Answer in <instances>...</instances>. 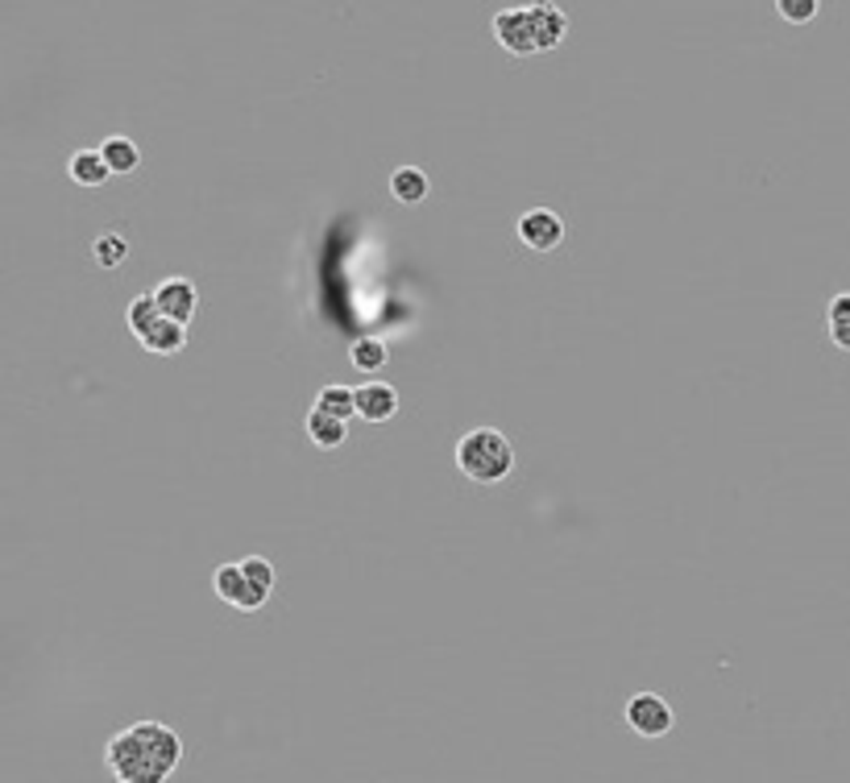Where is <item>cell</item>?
<instances>
[{"label": "cell", "instance_id": "6da1fadb", "mask_svg": "<svg viewBox=\"0 0 850 783\" xmlns=\"http://www.w3.org/2000/svg\"><path fill=\"white\" fill-rule=\"evenodd\" d=\"M104 763L116 783H167L183 763V738L162 722H137L109 738Z\"/></svg>", "mask_w": 850, "mask_h": 783}, {"label": "cell", "instance_id": "30bf717a", "mask_svg": "<svg viewBox=\"0 0 850 783\" xmlns=\"http://www.w3.org/2000/svg\"><path fill=\"white\" fill-rule=\"evenodd\" d=\"M212 589H216V597H220L225 605H237V610H246L249 614L253 593H249V580H246V568H241V564H220L216 577H212Z\"/></svg>", "mask_w": 850, "mask_h": 783}, {"label": "cell", "instance_id": "d6986e66", "mask_svg": "<svg viewBox=\"0 0 850 783\" xmlns=\"http://www.w3.org/2000/svg\"><path fill=\"white\" fill-rule=\"evenodd\" d=\"M158 319H162V311H158V303H154V291L137 295L129 303V311H125V324H129V332L137 336V340H141V336H150Z\"/></svg>", "mask_w": 850, "mask_h": 783}, {"label": "cell", "instance_id": "2e32d148", "mask_svg": "<svg viewBox=\"0 0 850 783\" xmlns=\"http://www.w3.org/2000/svg\"><path fill=\"white\" fill-rule=\"evenodd\" d=\"M386 361H390V349H386V340H378V336L353 340V349H349V365L358 373H378Z\"/></svg>", "mask_w": 850, "mask_h": 783}, {"label": "cell", "instance_id": "3957f363", "mask_svg": "<svg viewBox=\"0 0 850 783\" xmlns=\"http://www.w3.org/2000/svg\"><path fill=\"white\" fill-rule=\"evenodd\" d=\"M623 717L631 734H639V738H664L668 729L677 726V713H672V705L664 701L660 692H635L626 701Z\"/></svg>", "mask_w": 850, "mask_h": 783}, {"label": "cell", "instance_id": "e0dca14e", "mask_svg": "<svg viewBox=\"0 0 850 783\" xmlns=\"http://www.w3.org/2000/svg\"><path fill=\"white\" fill-rule=\"evenodd\" d=\"M316 410L332 415L340 423H349V419L358 415V390H349V386H324V390L316 394Z\"/></svg>", "mask_w": 850, "mask_h": 783}, {"label": "cell", "instance_id": "7402d4cb", "mask_svg": "<svg viewBox=\"0 0 850 783\" xmlns=\"http://www.w3.org/2000/svg\"><path fill=\"white\" fill-rule=\"evenodd\" d=\"M826 328H830V344H834V349L850 353V319H838V324H826Z\"/></svg>", "mask_w": 850, "mask_h": 783}, {"label": "cell", "instance_id": "ffe728a7", "mask_svg": "<svg viewBox=\"0 0 850 783\" xmlns=\"http://www.w3.org/2000/svg\"><path fill=\"white\" fill-rule=\"evenodd\" d=\"M817 0H775V13L789 21V25H809L817 18Z\"/></svg>", "mask_w": 850, "mask_h": 783}, {"label": "cell", "instance_id": "8fae6325", "mask_svg": "<svg viewBox=\"0 0 850 783\" xmlns=\"http://www.w3.org/2000/svg\"><path fill=\"white\" fill-rule=\"evenodd\" d=\"M390 195H395L403 207H416L432 195V179H428L419 167H398L395 174H390Z\"/></svg>", "mask_w": 850, "mask_h": 783}, {"label": "cell", "instance_id": "7a4b0ae2", "mask_svg": "<svg viewBox=\"0 0 850 783\" xmlns=\"http://www.w3.org/2000/svg\"><path fill=\"white\" fill-rule=\"evenodd\" d=\"M456 468L477 485H498L514 473V447L498 428H473L456 440Z\"/></svg>", "mask_w": 850, "mask_h": 783}, {"label": "cell", "instance_id": "5bb4252c", "mask_svg": "<svg viewBox=\"0 0 850 783\" xmlns=\"http://www.w3.org/2000/svg\"><path fill=\"white\" fill-rule=\"evenodd\" d=\"M100 154H104V162H109L113 174H133V170L141 167V149H137V141H133V137H121V133L104 137V141H100Z\"/></svg>", "mask_w": 850, "mask_h": 783}, {"label": "cell", "instance_id": "5b68a950", "mask_svg": "<svg viewBox=\"0 0 850 783\" xmlns=\"http://www.w3.org/2000/svg\"><path fill=\"white\" fill-rule=\"evenodd\" d=\"M494 42L514 58L540 55V42H535V30H531L528 4H523V9H507V13L494 18Z\"/></svg>", "mask_w": 850, "mask_h": 783}, {"label": "cell", "instance_id": "44dd1931", "mask_svg": "<svg viewBox=\"0 0 850 783\" xmlns=\"http://www.w3.org/2000/svg\"><path fill=\"white\" fill-rule=\"evenodd\" d=\"M838 319H850V291L830 298V307H826V324H838Z\"/></svg>", "mask_w": 850, "mask_h": 783}, {"label": "cell", "instance_id": "8992f818", "mask_svg": "<svg viewBox=\"0 0 850 783\" xmlns=\"http://www.w3.org/2000/svg\"><path fill=\"white\" fill-rule=\"evenodd\" d=\"M154 303H158L162 319H174V324H183V328L200 316V291H195V282L191 279L158 282V286H154Z\"/></svg>", "mask_w": 850, "mask_h": 783}, {"label": "cell", "instance_id": "277c9868", "mask_svg": "<svg viewBox=\"0 0 850 783\" xmlns=\"http://www.w3.org/2000/svg\"><path fill=\"white\" fill-rule=\"evenodd\" d=\"M514 232H519V241L528 245L531 253H552L556 245L565 241V220L552 207H531V212L519 216Z\"/></svg>", "mask_w": 850, "mask_h": 783}, {"label": "cell", "instance_id": "52a82bcc", "mask_svg": "<svg viewBox=\"0 0 850 783\" xmlns=\"http://www.w3.org/2000/svg\"><path fill=\"white\" fill-rule=\"evenodd\" d=\"M358 415L365 423H390L398 415V390L386 382H365L358 386Z\"/></svg>", "mask_w": 850, "mask_h": 783}, {"label": "cell", "instance_id": "9a60e30c", "mask_svg": "<svg viewBox=\"0 0 850 783\" xmlns=\"http://www.w3.org/2000/svg\"><path fill=\"white\" fill-rule=\"evenodd\" d=\"M241 568H246V580H249V593H253V605H249V614L253 610H262L270 593H274V564L265 556H246L241 559Z\"/></svg>", "mask_w": 850, "mask_h": 783}, {"label": "cell", "instance_id": "4fadbf2b", "mask_svg": "<svg viewBox=\"0 0 850 783\" xmlns=\"http://www.w3.org/2000/svg\"><path fill=\"white\" fill-rule=\"evenodd\" d=\"M307 440L316 447H324V452H332V447H340L344 440H349V423H340V419H332V415H324V410L311 407V415H307Z\"/></svg>", "mask_w": 850, "mask_h": 783}, {"label": "cell", "instance_id": "9c48e42d", "mask_svg": "<svg viewBox=\"0 0 850 783\" xmlns=\"http://www.w3.org/2000/svg\"><path fill=\"white\" fill-rule=\"evenodd\" d=\"M67 179L76 186H104L113 179V170H109V162H104L100 149H76V154L67 158Z\"/></svg>", "mask_w": 850, "mask_h": 783}, {"label": "cell", "instance_id": "ac0fdd59", "mask_svg": "<svg viewBox=\"0 0 850 783\" xmlns=\"http://www.w3.org/2000/svg\"><path fill=\"white\" fill-rule=\"evenodd\" d=\"M92 258L100 270H116V265H125V258H129V241L121 237V232H100L92 241Z\"/></svg>", "mask_w": 850, "mask_h": 783}, {"label": "cell", "instance_id": "ba28073f", "mask_svg": "<svg viewBox=\"0 0 850 783\" xmlns=\"http://www.w3.org/2000/svg\"><path fill=\"white\" fill-rule=\"evenodd\" d=\"M528 13H531L535 42H540V55H544V50H556V46L568 37L565 9H556V4H528Z\"/></svg>", "mask_w": 850, "mask_h": 783}, {"label": "cell", "instance_id": "7c38bea8", "mask_svg": "<svg viewBox=\"0 0 850 783\" xmlns=\"http://www.w3.org/2000/svg\"><path fill=\"white\" fill-rule=\"evenodd\" d=\"M183 344H188V328H183V324H174V319H158V324H154V332L141 336V349L154 353V356L183 353Z\"/></svg>", "mask_w": 850, "mask_h": 783}]
</instances>
